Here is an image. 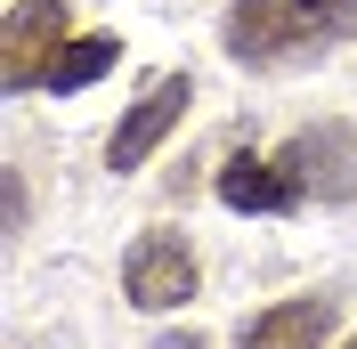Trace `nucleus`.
I'll list each match as a JSON object with an SVG mask.
<instances>
[{
    "label": "nucleus",
    "instance_id": "nucleus-9",
    "mask_svg": "<svg viewBox=\"0 0 357 349\" xmlns=\"http://www.w3.org/2000/svg\"><path fill=\"white\" fill-rule=\"evenodd\" d=\"M155 349H203V333H162Z\"/></svg>",
    "mask_w": 357,
    "mask_h": 349
},
{
    "label": "nucleus",
    "instance_id": "nucleus-10",
    "mask_svg": "<svg viewBox=\"0 0 357 349\" xmlns=\"http://www.w3.org/2000/svg\"><path fill=\"white\" fill-rule=\"evenodd\" d=\"M341 349H357V333H349V341H341Z\"/></svg>",
    "mask_w": 357,
    "mask_h": 349
},
{
    "label": "nucleus",
    "instance_id": "nucleus-6",
    "mask_svg": "<svg viewBox=\"0 0 357 349\" xmlns=\"http://www.w3.org/2000/svg\"><path fill=\"white\" fill-rule=\"evenodd\" d=\"M122 292H130V309H187L195 301V252L178 236H146L122 260Z\"/></svg>",
    "mask_w": 357,
    "mask_h": 349
},
{
    "label": "nucleus",
    "instance_id": "nucleus-2",
    "mask_svg": "<svg viewBox=\"0 0 357 349\" xmlns=\"http://www.w3.org/2000/svg\"><path fill=\"white\" fill-rule=\"evenodd\" d=\"M66 24H73L66 0H17L8 24H0V33H8V41H0V82H8V89H33V82L49 73V57L73 41Z\"/></svg>",
    "mask_w": 357,
    "mask_h": 349
},
{
    "label": "nucleus",
    "instance_id": "nucleus-5",
    "mask_svg": "<svg viewBox=\"0 0 357 349\" xmlns=\"http://www.w3.org/2000/svg\"><path fill=\"white\" fill-rule=\"evenodd\" d=\"M187 98H195V82H187V73H162V82H146V98H138V106L122 114V131L106 138V163H114V171H138V163H146V154L171 138V122L187 114Z\"/></svg>",
    "mask_w": 357,
    "mask_h": 349
},
{
    "label": "nucleus",
    "instance_id": "nucleus-4",
    "mask_svg": "<svg viewBox=\"0 0 357 349\" xmlns=\"http://www.w3.org/2000/svg\"><path fill=\"white\" fill-rule=\"evenodd\" d=\"M333 317H341V292H301V301L252 309L236 325V349H325L333 341Z\"/></svg>",
    "mask_w": 357,
    "mask_h": 349
},
{
    "label": "nucleus",
    "instance_id": "nucleus-7",
    "mask_svg": "<svg viewBox=\"0 0 357 349\" xmlns=\"http://www.w3.org/2000/svg\"><path fill=\"white\" fill-rule=\"evenodd\" d=\"M220 203L227 211H301V179L284 171V163H252V154H236L220 171Z\"/></svg>",
    "mask_w": 357,
    "mask_h": 349
},
{
    "label": "nucleus",
    "instance_id": "nucleus-3",
    "mask_svg": "<svg viewBox=\"0 0 357 349\" xmlns=\"http://www.w3.org/2000/svg\"><path fill=\"white\" fill-rule=\"evenodd\" d=\"M276 163H284V171L301 179V195H317V203H349L357 195V131H349V122H317V131H301Z\"/></svg>",
    "mask_w": 357,
    "mask_h": 349
},
{
    "label": "nucleus",
    "instance_id": "nucleus-1",
    "mask_svg": "<svg viewBox=\"0 0 357 349\" xmlns=\"http://www.w3.org/2000/svg\"><path fill=\"white\" fill-rule=\"evenodd\" d=\"M357 33V0H236L227 8V57L236 66H292Z\"/></svg>",
    "mask_w": 357,
    "mask_h": 349
},
{
    "label": "nucleus",
    "instance_id": "nucleus-8",
    "mask_svg": "<svg viewBox=\"0 0 357 349\" xmlns=\"http://www.w3.org/2000/svg\"><path fill=\"white\" fill-rule=\"evenodd\" d=\"M114 57H122V41H114V33H73V41L49 57L41 89H49V98H73V89H89L98 73H114Z\"/></svg>",
    "mask_w": 357,
    "mask_h": 349
}]
</instances>
